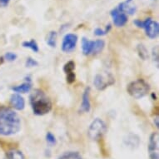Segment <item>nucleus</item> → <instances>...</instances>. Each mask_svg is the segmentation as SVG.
Returning <instances> with one entry per match:
<instances>
[{
    "instance_id": "nucleus-1",
    "label": "nucleus",
    "mask_w": 159,
    "mask_h": 159,
    "mask_svg": "<svg viewBox=\"0 0 159 159\" xmlns=\"http://www.w3.org/2000/svg\"><path fill=\"white\" fill-rule=\"evenodd\" d=\"M21 128V120L14 111L6 107H0V134L13 135Z\"/></svg>"
},
{
    "instance_id": "nucleus-2",
    "label": "nucleus",
    "mask_w": 159,
    "mask_h": 159,
    "mask_svg": "<svg viewBox=\"0 0 159 159\" xmlns=\"http://www.w3.org/2000/svg\"><path fill=\"white\" fill-rule=\"evenodd\" d=\"M30 103L34 114L39 116L47 114L52 109V102H50L44 93L39 89L35 90L31 94Z\"/></svg>"
},
{
    "instance_id": "nucleus-3",
    "label": "nucleus",
    "mask_w": 159,
    "mask_h": 159,
    "mask_svg": "<svg viewBox=\"0 0 159 159\" xmlns=\"http://www.w3.org/2000/svg\"><path fill=\"white\" fill-rule=\"evenodd\" d=\"M128 93L136 99H139L146 96L150 90L148 84L143 79H137L128 84L127 88Z\"/></svg>"
},
{
    "instance_id": "nucleus-4",
    "label": "nucleus",
    "mask_w": 159,
    "mask_h": 159,
    "mask_svg": "<svg viewBox=\"0 0 159 159\" xmlns=\"http://www.w3.org/2000/svg\"><path fill=\"white\" fill-rule=\"evenodd\" d=\"M106 131H107V126L104 122L100 118H96L92 122L89 126L88 133H89V138H91L92 140L96 141V140H99L104 135Z\"/></svg>"
},
{
    "instance_id": "nucleus-5",
    "label": "nucleus",
    "mask_w": 159,
    "mask_h": 159,
    "mask_svg": "<svg viewBox=\"0 0 159 159\" xmlns=\"http://www.w3.org/2000/svg\"><path fill=\"white\" fill-rule=\"evenodd\" d=\"M115 83V79L113 76L109 73H100V74H97L95 76L93 80L94 86L96 87L98 90H104L106 88H107L110 85Z\"/></svg>"
},
{
    "instance_id": "nucleus-6",
    "label": "nucleus",
    "mask_w": 159,
    "mask_h": 159,
    "mask_svg": "<svg viewBox=\"0 0 159 159\" xmlns=\"http://www.w3.org/2000/svg\"><path fill=\"white\" fill-rule=\"evenodd\" d=\"M142 29H144L146 32L147 36L150 39H156L158 36L159 33V25L158 23L152 20V18H148L143 21V26Z\"/></svg>"
},
{
    "instance_id": "nucleus-7",
    "label": "nucleus",
    "mask_w": 159,
    "mask_h": 159,
    "mask_svg": "<svg viewBox=\"0 0 159 159\" xmlns=\"http://www.w3.org/2000/svg\"><path fill=\"white\" fill-rule=\"evenodd\" d=\"M149 156L151 159H159V134L153 133L150 137L148 146Z\"/></svg>"
},
{
    "instance_id": "nucleus-8",
    "label": "nucleus",
    "mask_w": 159,
    "mask_h": 159,
    "mask_svg": "<svg viewBox=\"0 0 159 159\" xmlns=\"http://www.w3.org/2000/svg\"><path fill=\"white\" fill-rule=\"evenodd\" d=\"M78 42V36L74 34H68L63 37L62 50L65 52H73Z\"/></svg>"
},
{
    "instance_id": "nucleus-9",
    "label": "nucleus",
    "mask_w": 159,
    "mask_h": 159,
    "mask_svg": "<svg viewBox=\"0 0 159 159\" xmlns=\"http://www.w3.org/2000/svg\"><path fill=\"white\" fill-rule=\"evenodd\" d=\"M117 8L122 13H125L126 15H133L137 11V6L134 0H125L119 3Z\"/></svg>"
},
{
    "instance_id": "nucleus-10",
    "label": "nucleus",
    "mask_w": 159,
    "mask_h": 159,
    "mask_svg": "<svg viewBox=\"0 0 159 159\" xmlns=\"http://www.w3.org/2000/svg\"><path fill=\"white\" fill-rule=\"evenodd\" d=\"M112 18V22L115 26L123 27L128 23V16L125 13H122L117 8L112 9L110 13Z\"/></svg>"
},
{
    "instance_id": "nucleus-11",
    "label": "nucleus",
    "mask_w": 159,
    "mask_h": 159,
    "mask_svg": "<svg viewBox=\"0 0 159 159\" xmlns=\"http://www.w3.org/2000/svg\"><path fill=\"white\" fill-rule=\"evenodd\" d=\"M10 102L13 107L18 111H21L25 107V101H24V98L19 94H13L11 96Z\"/></svg>"
},
{
    "instance_id": "nucleus-12",
    "label": "nucleus",
    "mask_w": 159,
    "mask_h": 159,
    "mask_svg": "<svg viewBox=\"0 0 159 159\" xmlns=\"http://www.w3.org/2000/svg\"><path fill=\"white\" fill-rule=\"evenodd\" d=\"M89 91L90 89L88 88L84 91L83 95V100H82L81 104V111L84 112H89L91 109V102H90V98H89Z\"/></svg>"
},
{
    "instance_id": "nucleus-13",
    "label": "nucleus",
    "mask_w": 159,
    "mask_h": 159,
    "mask_svg": "<svg viewBox=\"0 0 159 159\" xmlns=\"http://www.w3.org/2000/svg\"><path fill=\"white\" fill-rule=\"evenodd\" d=\"M94 47V41H91L89 39H82V49L84 55L93 54Z\"/></svg>"
},
{
    "instance_id": "nucleus-14",
    "label": "nucleus",
    "mask_w": 159,
    "mask_h": 159,
    "mask_svg": "<svg viewBox=\"0 0 159 159\" xmlns=\"http://www.w3.org/2000/svg\"><path fill=\"white\" fill-rule=\"evenodd\" d=\"M32 89V84L31 80L29 78V80L27 82H25L24 84H21V85H18V86L13 87V90L16 93H29Z\"/></svg>"
},
{
    "instance_id": "nucleus-15",
    "label": "nucleus",
    "mask_w": 159,
    "mask_h": 159,
    "mask_svg": "<svg viewBox=\"0 0 159 159\" xmlns=\"http://www.w3.org/2000/svg\"><path fill=\"white\" fill-rule=\"evenodd\" d=\"M4 159H24V155L18 150H11L7 152Z\"/></svg>"
},
{
    "instance_id": "nucleus-16",
    "label": "nucleus",
    "mask_w": 159,
    "mask_h": 159,
    "mask_svg": "<svg viewBox=\"0 0 159 159\" xmlns=\"http://www.w3.org/2000/svg\"><path fill=\"white\" fill-rule=\"evenodd\" d=\"M105 46V42L102 39H98L94 41V47H93V54H98L99 52H101L102 49L104 48Z\"/></svg>"
},
{
    "instance_id": "nucleus-17",
    "label": "nucleus",
    "mask_w": 159,
    "mask_h": 159,
    "mask_svg": "<svg viewBox=\"0 0 159 159\" xmlns=\"http://www.w3.org/2000/svg\"><path fill=\"white\" fill-rule=\"evenodd\" d=\"M57 33L55 31H51L48 33L47 36V43L49 45L50 47L54 48L56 46V41H57Z\"/></svg>"
},
{
    "instance_id": "nucleus-18",
    "label": "nucleus",
    "mask_w": 159,
    "mask_h": 159,
    "mask_svg": "<svg viewBox=\"0 0 159 159\" xmlns=\"http://www.w3.org/2000/svg\"><path fill=\"white\" fill-rule=\"evenodd\" d=\"M58 159H83V157H82L81 155L78 152H65L62 156L59 157Z\"/></svg>"
},
{
    "instance_id": "nucleus-19",
    "label": "nucleus",
    "mask_w": 159,
    "mask_h": 159,
    "mask_svg": "<svg viewBox=\"0 0 159 159\" xmlns=\"http://www.w3.org/2000/svg\"><path fill=\"white\" fill-rule=\"evenodd\" d=\"M23 46L24 48H29L30 49H32L34 52H39V46H38V43H36L35 40L32 39L30 41H25V42L23 43Z\"/></svg>"
},
{
    "instance_id": "nucleus-20",
    "label": "nucleus",
    "mask_w": 159,
    "mask_h": 159,
    "mask_svg": "<svg viewBox=\"0 0 159 159\" xmlns=\"http://www.w3.org/2000/svg\"><path fill=\"white\" fill-rule=\"evenodd\" d=\"M138 54L140 56L142 59L143 60H146L148 57V50L145 47H144L143 44H139L138 46Z\"/></svg>"
},
{
    "instance_id": "nucleus-21",
    "label": "nucleus",
    "mask_w": 159,
    "mask_h": 159,
    "mask_svg": "<svg viewBox=\"0 0 159 159\" xmlns=\"http://www.w3.org/2000/svg\"><path fill=\"white\" fill-rule=\"evenodd\" d=\"M75 68V63H73V61H69L68 63H66L63 68V71L65 72V73L69 74V73H73V70Z\"/></svg>"
},
{
    "instance_id": "nucleus-22",
    "label": "nucleus",
    "mask_w": 159,
    "mask_h": 159,
    "mask_svg": "<svg viewBox=\"0 0 159 159\" xmlns=\"http://www.w3.org/2000/svg\"><path fill=\"white\" fill-rule=\"evenodd\" d=\"M110 29H111V25L108 24L107 27H106V29H101L98 28V29H95V31H94V34H96L97 36H102V35H105V34H107L108 32L110 31Z\"/></svg>"
},
{
    "instance_id": "nucleus-23",
    "label": "nucleus",
    "mask_w": 159,
    "mask_h": 159,
    "mask_svg": "<svg viewBox=\"0 0 159 159\" xmlns=\"http://www.w3.org/2000/svg\"><path fill=\"white\" fill-rule=\"evenodd\" d=\"M4 57H5L6 60L9 61V62H13V61H14L17 58V55L15 53H13V52H9L6 53Z\"/></svg>"
},
{
    "instance_id": "nucleus-24",
    "label": "nucleus",
    "mask_w": 159,
    "mask_h": 159,
    "mask_svg": "<svg viewBox=\"0 0 159 159\" xmlns=\"http://www.w3.org/2000/svg\"><path fill=\"white\" fill-rule=\"evenodd\" d=\"M35 66H38V62H37V61H35L34 59H33L32 57H29V58H27L26 67L31 68V67H35Z\"/></svg>"
},
{
    "instance_id": "nucleus-25",
    "label": "nucleus",
    "mask_w": 159,
    "mask_h": 159,
    "mask_svg": "<svg viewBox=\"0 0 159 159\" xmlns=\"http://www.w3.org/2000/svg\"><path fill=\"white\" fill-rule=\"evenodd\" d=\"M46 138H47V141L50 144H54L55 143H56L55 137L52 135L51 133H48L47 136H46Z\"/></svg>"
},
{
    "instance_id": "nucleus-26",
    "label": "nucleus",
    "mask_w": 159,
    "mask_h": 159,
    "mask_svg": "<svg viewBox=\"0 0 159 159\" xmlns=\"http://www.w3.org/2000/svg\"><path fill=\"white\" fill-rule=\"evenodd\" d=\"M67 81L69 83V84H72L74 80H75V74L73 73H69V74H67Z\"/></svg>"
},
{
    "instance_id": "nucleus-27",
    "label": "nucleus",
    "mask_w": 159,
    "mask_h": 159,
    "mask_svg": "<svg viewBox=\"0 0 159 159\" xmlns=\"http://www.w3.org/2000/svg\"><path fill=\"white\" fill-rule=\"evenodd\" d=\"M10 2V0H0V6L2 7H6Z\"/></svg>"
},
{
    "instance_id": "nucleus-28",
    "label": "nucleus",
    "mask_w": 159,
    "mask_h": 159,
    "mask_svg": "<svg viewBox=\"0 0 159 159\" xmlns=\"http://www.w3.org/2000/svg\"><path fill=\"white\" fill-rule=\"evenodd\" d=\"M133 24H135L138 28H142V26H143V21H140V20H138V19L134 20V21H133Z\"/></svg>"
}]
</instances>
